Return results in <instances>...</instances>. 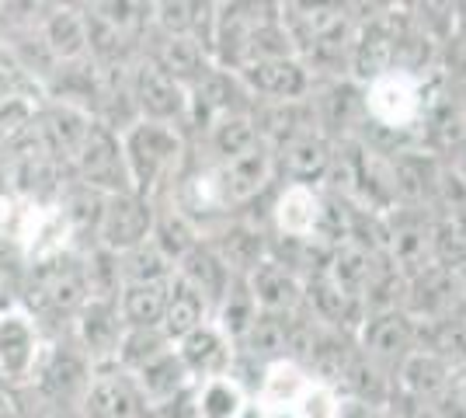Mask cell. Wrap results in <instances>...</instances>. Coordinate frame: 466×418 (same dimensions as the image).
<instances>
[{"label":"cell","instance_id":"obj_1","mask_svg":"<svg viewBox=\"0 0 466 418\" xmlns=\"http://www.w3.org/2000/svg\"><path fill=\"white\" fill-rule=\"evenodd\" d=\"M18 293V303L39 321V328L49 339L66 335L70 321L77 318L80 307L91 300L80 251H59V255L32 261L21 279Z\"/></svg>","mask_w":466,"mask_h":418},{"label":"cell","instance_id":"obj_2","mask_svg":"<svg viewBox=\"0 0 466 418\" xmlns=\"http://www.w3.org/2000/svg\"><path fill=\"white\" fill-rule=\"evenodd\" d=\"M122 154L129 168L133 192L143 199H164L175 181L181 178L185 164L192 158V143L181 126H164V122H137L122 133Z\"/></svg>","mask_w":466,"mask_h":418},{"label":"cell","instance_id":"obj_3","mask_svg":"<svg viewBox=\"0 0 466 418\" xmlns=\"http://www.w3.org/2000/svg\"><path fill=\"white\" fill-rule=\"evenodd\" d=\"M46 345H49V335L18 300L0 303V387L28 391L35 383Z\"/></svg>","mask_w":466,"mask_h":418},{"label":"cell","instance_id":"obj_4","mask_svg":"<svg viewBox=\"0 0 466 418\" xmlns=\"http://www.w3.org/2000/svg\"><path fill=\"white\" fill-rule=\"evenodd\" d=\"M66 175L87 185L101 196H116V192H133V181H129V168H126V154H122V137L116 129L91 122L87 137L77 147V154L70 160Z\"/></svg>","mask_w":466,"mask_h":418},{"label":"cell","instance_id":"obj_5","mask_svg":"<svg viewBox=\"0 0 466 418\" xmlns=\"http://www.w3.org/2000/svg\"><path fill=\"white\" fill-rule=\"evenodd\" d=\"M383 255L393 265V272L404 279H414L435 265L431 259V234H435V217L421 206H397L383 217Z\"/></svg>","mask_w":466,"mask_h":418},{"label":"cell","instance_id":"obj_6","mask_svg":"<svg viewBox=\"0 0 466 418\" xmlns=\"http://www.w3.org/2000/svg\"><path fill=\"white\" fill-rule=\"evenodd\" d=\"M317 133L328 143H351L366 126V87L355 80H317L310 91Z\"/></svg>","mask_w":466,"mask_h":418},{"label":"cell","instance_id":"obj_7","mask_svg":"<svg viewBox=\"0 0 466 418\" xmlns=\"http://www.w3.org/2000/svg\"><path fill=\"white\" fill-rule=\"evenodd\" d=\"M355 349L393 377V370L418 349V324L400 307L372 311L355 331Z\"/></svg>","mask_w":466,"mask_h":418},{"label":"cell","instance_id":"obj_8","mask_svg":"<svg viewBox=\"0 0 466 418\" xmlns=\"http://www.w3.org/2000/svg\"><path fill=\"white\" fill-rule=\"evenodd\" d=\"M129 91H133L139 122H164V126H181L185 129L188 91L175 77H167L157 63L147 60L143 53L129 66Z\"/></svg>","mask_w":466,"mask_h":418},{"label":"cell","instance_id":"obj_9","mask_svg":"<svg viewBox=\"0 0 466 418\" xmlns=\"http://www.w3.org/2000/svg\"><path fill=\"white\" fill-rule=\"evenodd\" d=\"M202 240L213 248V255L227 265L233 279H248L268 259V227H261L251 213L223 219L209 230H202Z\"/></svg>","mask_w":466,"mask_h":418},{"label":"cell","instance_id":"obj_10","mask_svg":"<svg viewBox=\"0 0 466 418\" xmlns=\"http://www.w3.org/2000/svg\"><path fill=\"white\" fill-rule=\"evenodd\" d=\"M122 335H126V321L118 314L116 300H87L66 328V339L77 345L80 356L91 362V370L116 362Z\"/></svg>","mask_w":466,"mask_h":418},{"label":"cell","instance_id":"obj_11","mask_svg":"<svg viewBox=\"0 0 466 418\" xmlns=\"http://www.w3.org/2000/svg\"><path fill=\"white\" fill-rule=\"evenodd\" d=\"M150 230H154V202L143 199L139 192H116V196H105L95 244L112 255H126L147 244Z\"/></svg>","mask_w":466,"mask_h":418},{"label":"cell","instance_id":"obj_12","mask_svg":"<svg viewBox=\"0 0 466 418\" xmlns=\"http://www.w3.org/2000/svg\"><path fill=\"white\" fill-rule=\"evenodd\" d=\"M147 404L139 398L137 383L126 370L112 366H97L91 370L87 391L77 404V418H147Z\"/></svg>","mask_w":466,"mask_h":418},{"label":"cell","instance_id":"obj_13","mask_svg":"<svg viewBox=\"0 0 466 418\" xmlns=\"http://www.w3.org/2000/svg\"><path fill=\"white\" fill-rule=\"evenodd\" d=\"M91 122L95 119L87 112L74 108V105L42 98L39 108H35V139H39V150L66 171L74 154H77V147L87 137Z\"/></svg>","mask_w":466,"mask_h":418},{"label":"cell","instance_id":"obj_14","mask_svg":"<svg viewBox=\"0 0 466 418\" xmlns=\"http://www.w3.org/2000/svg\"><path fill=\"white\" fill-rule=\"evenodd\" d=\"M237 77L248 87L251 101H299V98H310L313 91L310 70L296 60V56L248 63L244 70H237Z\"/></svg>","mask_w":466,"mask_h":418},{"label":"cell","instance_id":"obj_15","mask_svg":"<svg viewBox=\"0 0 466 418\" xmlns=\"http://www.w3.org/2000/svg\"><path fill=\"white\" fill-rule=\"evenodd\" d=\"M143 56L150 63H157L167 77H175L185 91L198 84L213 70L216 63L209 56V49L202 46L198 39H181V36H160V32H147L143 39Z\"/></svg>","mask_w":466,"mask_h":418},{"label":"cell","instance_id":"obj_16","mask_svg":"<svg viewBox=\"0 0 466 418\" xmlns=\"http://www.w3.org/2000/svg\"><path fill=\"white\" fill-rule=\"evenodd\" d=\"M272 154L275 168H279V181L324 189V181L330 175V160H334V143H328L320 133H307V137L289 139L286 147H279Z\"/></svg>","mask_w":466,"mask_h":418},{"label":"cell","instance_id":"obj_17","mask_svg":"<svg viewBox=\"0 0 466 418\" xmlns=\"http://www.w3.org/2000/svg\"><path fill=\"white\" fill-rule=\"evenodd\" d=\"M129 377L137 383L139 398H143L150 415H164L167 408H175L177 401L195 387V380L188 377V370L177 359L175 349H167L164 356H157L154 362H147L143 370L129 373Z\"/></svg>","mask_w":466,"mask_h":418},{"label":"cell","instance_id":"obj_18","mask_svg":"<svg viewBox=\"0 0 466 418\" xmlns=\"http://www.w3.org/2000/svg\"><path fill=\"white\" fill-rule=\"evenodd\" d=\"M39 39L56 66L84 60L87 56V25H84L80 4H46L39 21Z\"/></svg>","mask_w":466,"mask_h":418},{"label":"cell","instance_id":"obj_19","mask_svg":"<svg viewBox=\"0 0 466 418\" xmlns=\"http://www.w3.org/2000/svg\"><path fill=\"white\" fill-rule=\"evenodd\" d=\"M251 122H254V129H258V139H261L268 150H279V147H286V143L296 137L317 133V119H313L310 98L254 101Z\"/></svg>","mask_w":466,"mask_h":418},{"label":"cell","instance_id":"obj_20","mask_svg":"<svg viewBox=\"0 0 466 418\" xmlns=\"http://www.w3.org/2000/svg\"><path fill=\"white\" fill-rule=\"evenodd\" d=\"M175 352L185 362V370H188V377L195 383L213 377H227L233 366V356H237V349L223 339V331L216 328L213 321H206L202 328H195L181 342H175Z\"/></svg>","mask_w":466,"mask_h":418},{"label":"cell","instance_id":"obj_21","mask_svg":"<svg viewBox=\"0 0 466 418\" xmlns=\"http://www.w3.org/2000/svg\"><path fill=\"white\" fill-rule=\"evenodd\" d=\"M254 307L261 314H282L289 318L296 311H303V279L292 276L282 261L265 259L251 276H248Z\"/></svg>","mask_w":466,"mask_h":418},{"label":"cell","instance_id":"obj_22","mask_svg":"<svg viewBox=\"0 0 466 418\" xmlns=\"http://www.w3.org/2000/svg\"><path fill=\"white\" fill-rule=\"evenodd\" d=\"M452 370L439 356H431L425 349H414L397 370H393V394L421 401H446Z\"/></svg>","mask_w":466,"mask_h":418},{"label":"cell","instance_id":"obj_23","mask_svg":"<svg viewBox=\"0 0 466 418\" xmlns=\"http://www.w3.org/2000/svg\"><path fill=\"white\" fill-rule=\"evenodd\" d=\"M216 4H198V0H164L154 4V32L160 36H181V39H198L209 49L213 39Z\"/></svg>","mask_w":466,"mask_h":418},{"label":"cell","instance_id":"obj_24","mask_svg":"<svg viewBox=\"0 0 466 418\" xmlns=\"http://www.w3.org/2000/svg\"><path fill=\"white\" fill-rule=\"evenodd\" d=\"M175 276L181 279V282H188L195 293L209 303V314L216 311V303L223 300V293L230 290V282H233V276L227 272V265L216 259L213 248H209L206 240L195 244L192 251L177 261Z\"/></svg>","mask_w":466,"mask_h":418},{"label":"cell","instance_id":"obj_25","mask_svg":"<svg viewBox=\"0 0 466 418\" xmlns=\"http://www.w3.org/2000/svg\"><path fill=\"white\" fill-rule=\"evenodd\" d=\"M150 240L164 251V259L171 261V265H177V261L192 251L195 244H202V230H198L171 199H157Z\"/></svg>","mask_w":466,"mask_h":418},{"label":"cell","instance_id":"obj_26","mask_svg":"<svg viewBox=\"0 0 466 418\" xmlns=\"http://www.w3.org/2000/svg\"><path fill=\"white\" fill-rule=\"evenodd\" d=\"M206 321H213L209 303L198 297L188 282H181L177 276H171V282H167V303H164L160 331H164L171 342H181L188 331L202 328Z\"/></svg>","mask_w":466,"mask_h":418},{"label":"cell","instance_id":"obj_27","mask_svg":"<svg viewBox=\"0 0 466 418\" xmlns=\"http://www.w3.org/2000/svg\"><path fill=\"white\" fill-rule=\"evenodd\" d=\"M188 404H192V418H240V412L248 408V394L227 373V377L195 383L192 394H188Z\"/></svg>","mask_w":466,"mask_h":418},{"label":"cell","instance_id":"obj_28","mask_svg":"<svg viewBox=\"0 0 466 418\" xmlns=\"http://www.w3.org/2000/svg\"><path fill=\"white\" fill-rule=\"evenodd\" d=\"M171 282V279H167ZM167 282H139V286H122L118 293V314L126 328H160L164 321V303H167Z\"/></svg>","mask_w":466,"mask_h":418},{"label":"cell","instance_id":"obj_29","mask_svg":"<svg viewBox=\"0 0 466 418\" xmlns=\"http://www.w3.org/2000/svg\"><path fill=\"white\" fill-rule=\"evenodd\" d=\"M258 318V307L251 300V290H248V279H233L230 290L223 293V300L216 303L213 311V324L223 331V339L230 342L233 349L240 345V339L248 335V328Z\"/></svg>","mask_w":466,"mask_h":418},{"label":"cell","instance_id":"obj_30","mask_svg":"<svg viewBox=\"0 0 466 418\" xmlns=\"http://www.w3.org/2000/svg\"><path fill=\"white\" fill-rule=\"evenodd\" d=\"M167 349H175V342L167 339L160 328H126L122 345H118L116 366L126 373H137L147 362H154L157 356H164Z\"/></svg>","mask_w":466,"mask_h":418},{"label":"cell","instance_id":"obj_31","mask_svg":"<svg viewBox=\"0 0 466 418\" xmlns=\"http://www.w3.org/2000/svg\"><path fill=\"white\" fill-rule=\"evenodd\" d=\"M118 272H122V286H139V282H167L175 276V265L164 259V251L154 240H147L133 251L118 255Z\"/></svg>","mask_w":466,"mask_h":418},{"label":"cell","instance_id":"obj_32","mask_svg":"<svg viewBox=\"0 0 466 418\" xmlns=\"http://www.w3.org/2000/svg\"><path fill=\"white\" fill-rule=\"evenodd\" d=\"M431 259L439 269H460L466 265V223L463 219H439L431 234Z\"/></svg>","mask_w":466,"mask_h":418},{"label":"cell","instance_id":"obj_33","mask_svg":"<svg viewBox=\"0 0 466 418\" xmlns=\"http://www.w3.org/2000/svg\"><path fill=\"white\" fill-rule=\"evenodd\" d=\"M439 70L449 84H466V4H452V32L442 42Z\"/></svg>","mask_w":466,"mask_h":418},{"label":"cell","instance_id":"obj_34","mask_svg":"<svg viewBox=\"0 0 466 418\" xmlns=\"http://www.w3.org/2000/svg\"><path fill=\"white\" fill-rule=\"evenodd\" d=\"M387 412L393 418H456L446 401H421V398H404V394H393Z\"/></svg>","mask_w":466,"mask_h":418},{"label":"cell","instance_id":"obj_35","mask_svg":"<svg viewBox=\"0 0 466 418\" xmlns=\"http://www.w3.org/2000/svg\"><path fill=\"white\" fill-rule=\"evenodd\" d=\"M446 404L452 408V415L456 418H466V370H456V373H452Z\"/></svg>","mask_w":466,"mask_h":418},{"label":"cell","instance_id":"obj_36","mask_svg":"<svg viewBox=\"0 0 466 418\" xmlns=\"http://www.w3.org/2000/svg\"><path fill=\"white\" fill-rule=\"evenodd\" d=\"M456 95H460V105H463V116H466V84H456Z\"/></svg>","mask_w":466,"mask_h":418},{"label":"cell","instance_id":"obj_37","mask_svg":"<svg viewBox=\"0 0 466 418\" xmlns=\"http://www.w3.org/2000/svg\"><path fill=\"white\" fill-rule=\"evenodd\" d=\"M383 418H393V415H390V412H383Z\"/></svg>","mask_w":466,"mask_h":418}]
</instances>
